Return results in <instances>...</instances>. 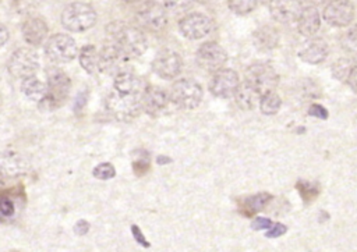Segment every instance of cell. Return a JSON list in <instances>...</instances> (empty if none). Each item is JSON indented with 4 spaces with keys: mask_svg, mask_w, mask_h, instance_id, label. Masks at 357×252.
<instances>
[{
    "mask_svg": "<svg viewBox=\"0 0 357 252\" xmlns=\"http://www.w3.org/2000/svg\"><path fill=\"white\" fill-rule=\"evenodd\" d=\"M130 57L113 44L105 45L99 51V70L101 73L116 75L125 70V64Z\"/></svg>",
    "mask_w": 357,
    "mask_h": 252,
    "instance_id": "cell-11",
    "label": "cell"
},
{
    "mask_svg": "<svg viewBox=\"0 0 357 252\" xmlns=\"http://www.w3.org/2000/svg\"><path fill=\"white\" fill-rule=\"evenodd\" d=\"M310 2H311L314 6H318V5H325V3H329L331 0H310Z\"/></svg>",
    "mask_w": 357,
    "mask_h": 252,
    "instance_id": "cell-42",
    "label": "cell"
},
{
    "mask_svg": "<svg viewBox=\"0 0 357 252\" xmlns=\"http://www.w3.org/2000/svg\"><path fill=\"white\" fill-rule=\"evenodd\" d=\"M281 105H282L281 96L274 91H270V92L264 93L261 96V100H260V109L267 116L277 114L281 109Z\"/></svg>",
    "mask_w": 357,
    "mask_h": 252,
    "instance_id": "cell-27",
    "label": "cell"
},
{
    "mask_svg": "<svg viewBox=\"0 0 357 252\" xmlns=\"http://www.w3.org/2000/svg\"><path fill=\"white\" fill-rule=\"evenodd\" d=\"M137 21L150 31H161L168 24L166 9L157 2H147L137 12Z\"/></svg>",
    "mask_w": 357,
    "mask_h": 252,
    "instance_id": "cell-13",
    "label": "cell"
},
{
    "mask_svg": "<svg viewBox=\"0 0 357 252\" xmlns=\"http://www.w3.org/2000/svg\"><path fill=\"white\" fill-rule=\"evenodd\" d=\"M340 44L342 48L351 53V55H357V27H353L350 30H347L342 38H340Z\"/></svg>",
    "mask_w": 357,
    "mask_h": 252,
    "instance_id": "cell-31",
    "label": "cell"
},
{
    "mask_svg": "<svg viewBox=\"0 0 357 252\" xmlns=\"http://www.w3.org/2000/svg\"><path fill=\"white\" fill-rule=\"evenodd\" d=\"M354 66H351V62L347 59H339L332 64V74L336 80L347 82L349 75L351 73Z\"/></svg>",
    "mask_w": 357,
    "mask_h": 252,
    "instance_id": "cell-30",
    "label": "cell"
},
{
    "mask_svg": "<svg viewBox=\"0 0 357 252\" xmlns=\"http://www.w3.org/2000/svg\"><path fill=\"white\" fill-rule=\"evenodd\" d=\"M106 107L117 120L130 121L143 110L141 96L125 95L113 89L106 99Z\"/></svg>",
    "mask_w": 357,
    "mask_h": 252,
    "instance_id": "cell-4",
    "label": "cell"
},
{
    "mask_svg": "<svg viewBox=\"0 0 357 252\" xmlns=\"http://www.w3.org/2000/svg\"><path fill=\"white\" fill-rule=\"evenodd\" d=\"M239 85H241L239 75H237L236 71H233L230 69H220L212 77L209 89H211L212 95H215L216 98L227 99V98L234 96Z\"/></svg>",
    "mask_w": 357,
    "mask_h": 252,
    "instance_id": "cell-12",
    "label": "cell"
},
{
    "mask_svg": "<svg viewBox=\"0 0 357 252\" xmlns=\"http://www.w3.org/2000/svg\"><path fill=\"white\" fill-rule=\"evenodd\" d=\"M107 37L110 44L116 45L119 49L123 51L130 59L139 57L147 51V38L146 35L125 23H113L107 28Z\"/></svg>",
    "mask_w": 357,
    "mask_h": 252,
    "instance_id": "cell-1",
    "label": "cell"
},
{
    "mask_svg": "<svg viewBox=\"0 0 357 252\" xmlns=\"http://www.w3.org/2000/svg\"><path fill=\"white\" fill-rule=\"evenodd\" d=\"M195 0H164V5L168 10L173 13H182L191 8Z\"/></svg>",
    "mask_w": 357,
    "mask_h": 252,
    "instance_id": "cell-33",
    "label": "cell"
},
{
    "mask_svg": "<svg viewBox=\"0 0 357 252\" xmlns=\"http://www.w3.org/2000/svg\"><path fill=\"white\" fill-rule=\"evenodd\" d=\"M254 45L257 49L267 52V51H272L278 46L279 44V34L275 28L272 27H261L254 33Z\"/></svg>",
    "mask_w": 357,
    "mask_h": 252,
    "instance_id": "cell-24",
    "label": "cell"
},
{
    "mask_svg": "<svg viewBox=\"0 0 357 252\" xmlns=\"http://www.w3.org/2000/svg\"><path fill=\"white\" fill-rule=\"evenodd\" d=\"M271 195L270 194H257V195H253V197H247L245 201H243V209H246L247 215H253L261 209L265 208V205L271 201Z\"/></svg>",
    "mask_w": 357,
    "mask_h": 252,
    "instance_id": "cell-28",
    "label": "cell"
},
{
    "mask_svg": "<svg viewBox=\"0 0 357 252\" xmlns=\"http://www.w3.org/2000/svg\"><path fill=\"white\" fill-rule=\"evenodd\" d=\"M123 2H126V3H136V2H139V0H123Z\"/></svg>",
    "mask_w": 357,
    "mask_h": 252,
    "instance_id": "cell-45",
    "label": "cell"
},
{
    "mask_svg": "<svg viewBox=\"0 0 357 252\" xmlns=\"http://www.w3.org/2000/svg\"><path fill=\"white\" fill-rule=\"evenodd\" d=\"M132 233H133L134 240H136L139 244H141L143 246H150V242H148L147 238L143 235V233H141V230H140L139 226H133V227H132Z\"/></svg>",
    "mask_w": 357,
    "mask_h": 252,
    "instance_id": "cell-38",
    "label": "cell"
},
{
    "mask_svg": "<svg viewBox=\"0 0 357 252\" xmlns=\"http://www.w3.org/2000/svg\"><path fill=\"white\" fill-rule=\"evenodd\" d=\"M299 33L304 37H313L321 27V17L315 6H307L303 9L297 20Z\"/></svg>",
    "mask_w": 357,
    "mask_h": 252,
    "instance_id": "cell-21",
    "label": "cell"
},
{
    "mask_svg": "<svg viewBox=\"0 0 357 252\" xmlns=\"http://www.w3.org/2000/svg\"><path fill=\"white\" fill-rule=\"evenodd\" d=\"M353 19L354 6L349 0H331L324 9V20L332 27H347L351 24Z\"/></svg>",
    "mask_w": 357,
    "mask_h": 252,
    "instance_id": "cell-9",
    "label": "cell"
},
{
    "mask_svg": "<svg viewBox=\"0 0 357 252\" xmlns=\"http://www.w3.org/2000/svg\"><path fill=\"white\" fill-rule=\"evenodd\" d=\"M80 64L81 67L88 73V74H96L99 70V51L92 46L87 45L80 51L78 55Z\"/></svg>",
    "mask_w": 357,
    "mask_h": 252,
    "instance_id": "cell-26",
    "label": "cell"
},
{
    "mask_svg": "<svg viewBox=\"0 0 357 252\" xmlns=\"http://www.w3.org/2000/svg\"><path fill=\"white\" fill-rule=\"evenodd\" d=\"M157 162H158L159 165H166V163H169V162H171V159H169V158H166V156H159V158L157 159Z\"/></svg>",
    "mask_w": 357,
    "mask_h": 252,
    "instance_id": "cell-43",
    "label": "cell"
},
{
    "mask_svg": "<svg viewBox=\"0 0 357 252\" xmlns=\"http://www.w3.org/2000/svg\"><path fill=\"white\" fill-rule=\"evenodd\" d=\"M0 34H2V46H5L8 39H9V33H8L5 26H2V28H0Z\"/></svg>",
    "mask_w": 357,
    "mask_h": 252,
    "instance_id": "cell-41",
    "label": "cell"
},
{
    "mask_svg": "<svg viewBox=\"0 0 357 252\" xmlns=\"http://www.w3.org/2000/svg\"><path fill=\"white\" fill-rule=\"evenodd\" d=\"M2 170L10 177H17L28 170V162L17 152H5L2 158Z\"/></svg>",
    "mask_w": 357,
    "mask_h": 252,
    "instance_id": "cell-23",
    "label": "cell"
},
{
    "mask_svg": "<svg viewBox=\"0 0 357 252\" xmlns=\"http://www.w3.org/2000/svg\"><path fill=\"white\" fill-rule=\"evenodd\" d=\"M347 84L350 85V88L357 92V66L353 67L350 75H349V80H347Z\"/></svg>",
    "mask_w": 357,
    "mask_h": 252,
    "instance_id": "cell-40",
    "label": "cell"
},
{
    "mask_svg": "<svg viewBox=\"0 0 357 252\" xmlns=\"http://www.w3.org/2000/svg\"><path fill=\"white\" fill-rule=\"evenodd\" d=\"M48 91L45 98L40 102L42 110H53L60 107L71 89V81L64 71L52 69L48 71Z\"/></svg>",
    "mask_w": 357,
    "mask_h": 252,
    "instance_id": "cell-2",
    "label": "cell"
},
{
    "mask_svg": "<svg viewBox=\"0 0 357 252\" xmlns=\"http://www.w3.org/2000/svg\"><path fill=\"white\" fill-rule=\"evenodd\" d=\"M328 45L322 39H314L300 51L299 57L308 64H320L328 57Z\"/></svg>",
    "mask_w": 357,
    "mask_h": 252,
    "instance_id": "cell-22",
    "label": "cell"
},
{
    "mask_svg": "<svg viewBox=\"0 0 357 252\" xmlns=\"http://www.w3.org/2000/svg\"><path fill=\"white\" fill-rule=\"evenodd\" d=\"M195 59L201 69L207 71H218L227 62V53L216 42H205L198 48Z\"/></svg>",
    "mask_w": 357,
    "mask_h": 252,
    "instance_id": "cell-10",
    "label": "cell"
},
{
    "mask_svg": "<svg viewBox=\"0 0 357 252\" xmlns=\"http://www.w3.org/2000/svg\"><path fill=\"white\" fill-rule=\"evenodd\" d=\"M74 230H76L77 234L84 235V234H87V233L89 231V223H88L87 220H84V219H82V220H78V223L76 224Z\"/></svg>",
    "mask_w": 357,
    "mask_h": 252,
    "instance_id": "cell-39",
    "label": "cell"
},
{
    "mask_svg": "<svg viewBox=\"0 0 357 252\" xmlns=\"http://www.w3.org/2000/svg\"><path fill=\"white\" fill-rule=\"evenodd\" d=\"M0 212L5 217H10L15 213V204L12 199L3 197L2 198V204H0Z\"/></svg>",
    "mask_w": 357,
    "mask_h": 252,
    "instance_id": "cell-35",
    "label": "cell"
},
{
    "mask_svg": "<svg viewBox=\"0 0 357 252\" xmlns=\"http://www.w3.org/2000/svg\"><path fill=\"white\" fill-rule=\"evenodd\" d=\"M182 66L183 62L179 53L169 49L161 51L153 62L154 71L164 80L175 78L182 71Z\"/></svg>",
    "mask_w": 357,
    "mask_h": 252,
    "instance_id": "cell-15",
    "label": "cell"
},
{
    "mask_svg": "<svg viewBox=\"0 0 357 252\" xmlns=\"http://www.w3.org/2000/svg\"><path fill=\"white\" fill-rule=\"evenodd\" d=\"M92 174H94L95 179H99V180H110V179H113L116 176V169L113 168L112 163L105 162V163L98 165L94 169Z\"/></svg>",
    "mask_w": 357,
    "mask_h": 252,
    "instance_id": "cell-32",
    "label": "cell"
},
{
    "mask_svg": "<svg viewBox=\"0 0 357 252\" xmlns=\"http://www.w3.org/2000/svg\"><path fill=\"white\" fill-rule=\"evenodd\" d=\"M261 96L263 93L260 92V89L246 80L243 84L239 85V88H237L234 93L236 103L243 110H253L261 100Z\"/></svg>",
    "mask_w": 357,
    "mask_h": 252,
    "instance_id": "cell-20",
    "label": "cell"
},
{
    "mask_svg": "<svg viewBox=\"0 0 357 252\" xmlns=\"http://www.w3.org/2000/svg\"><path fill=\"white\" fill-rule=\"evenodd\" d=\"M147 87L143 80L129 70H122L114 75V91L125 95H137L143 96V92Z\"/></svg>",
    "mask_w": 357,
    "mask_h": 252,
    "instance_id": "cell-18",
    "label": "cell"
},
{
    "mask_svg": "<svg viewBox=\"0 0 357 252\" xmlns=\"http://www.w3.org/2000/svg\"><path fill=\"white\" fill-rule=\"evenodd\" d=\"M308 114L313 116V117H318L321 120H325L328 117L326 109L324 106H321V105H313L310 107V110H308Z\"/></svg>",
    "mask_w": 357,
    "mask_h": 252,
    "instance_id": "cell-37",
    "label": "cell"
},
{
    "mask_svg": "<svg viewBox=\"0 0 357 252\" xmlns=\"http://www.w3.org/2000/svg\"><path fill=\"white\" fill-rule=\"evenodd\" d=\"M257 3L259 0H227L229 9L239 16H246L252 13L257 8Z\"/></svg>",
    "mask_w": 357,
    "mask_h": 252,
    "instance_id": "cell-29",
    "label": "cell"
},
{
    "mask_svg": "<svg viewBox=\"0 0 357 252\" xmlns=\"http://www.w3.org/2000/svg\"><path fill=\"white\" fill-rule=\"evenodd\" d=\"M96 23V13L87 3H71L62 13V24L67 31L84 33L92 28Z\"/></svg>",
    "mask_w": 357,
    "mask_h": 252,
    "instance_id": "cell-3",
    "label": "cell"
},
{
    "mask_svg": "<svg viewBox=\"0 0 357 252\" xmlns=\"http://www.w3.org/2000/svg\"><path fill=\"white\" fill-rule=\"evenodd\" d=\"M272 220H270V219H265V217H256L254 220H253V223H252V227L254 228V230H268V228H271L272 227Z\"/></svg>",
    "mask_w": 357,
    "mask_h": 252,
    "instance_id": "cell-36",
    "label": "cell"
},
{
    "mask_svg": "<svg viewBox=\"0 0 357 252\" xmlns=\"http://www.w3.org/2000/svg\"><path fill=\"white\" fill-rule=\"evenodd\" d=\"M169 102L168 93L158 87H147L141 96L143 110L150 116H157L166 109Z\"/></svg>",
    "mask_w": 357,
    "mask_h": 252,
    "instance_id": "cell-17",
    "label": "cell"
},
{
    "mask_svg": "<svg viewBox=\"0 0 357 252\" xmlns=\"http://www.w3.org/2000/svg\"><path fill=\"white\" fill-rule=\"evenodd\" d=\"M171 99L180 109H195L201 103L202 88L193 80H179L172 87Z\"/></svg>",
    "mask_w": 357,
    "mask_h": 252,
    "instance_id": "cell-5",
    "label": "cell"
},
{
    "mask_svg": "<svg viewBox=\"0 0 357 252\" xmlns=\"http://www.w3.org/2000/svg\"><path fill=\"white\" fill-rule=\"evenodd\" d=\"M8 69L15 78L24 80L37 73V70L40 69V57L33 49H17L9 59Z\"/></svg>",
    "mask_w": 357,
    "mask_h": 252,
    "instance_id": "cell-7",
    "label": "cell"
},
{
    "mask_svg": "<svg viewBox=\"0 0 357 252\" xmlns=\"http://www.w3.org/2000/svg\"><path fill=\"white\" fill-rule=\"evenodd\" d=\"M286 231H288V227H286L285 224H282V223H274L272 227L267 230V234H265V235H267L268 238H278V237L284 235Z\"/></svg>",
    "mask_w": 357,
    "mask_h": 252,
    "instance_id": "cell-34",
    "label": "cell"
},
{
    "mask_svg": "<svg viewBox=\"0 0 357 252\" xmlns=\"http://www.w3.org/2000/svg\"><path fill=\"white\" fill-rule=\"evenodd\" d=\"M303 9L302 0H271L270 2L271 16L282 24L297 21Z\"/></svg>",
    "mask_w": 357,
    "mask_h": 252,
    "instance_id": "cell-16",
    "label": "cell"
},
{
    "mask_svg": "<svg viewBox=\"0 0 357 252\" xmlns=\"http://www.w3.org/2000/svg\"><path fill=\"white\" fill-rule=\"evenodd\" d=\"M195 2H198V3H208V2H211V0H195Z\"/></svg>",
    "mask_w": 357,
    "mask_h": 252,
    "instance_id": "cell-44",
    "label": "cell"
},
{
    "mask_svg": "<svg viewBox=\"0 0 357 252\" xmlns=\"http://www.w3.org/2000/svg\"><path fill=\"white\" fill-rule=\"evenodd\" d=\"M48 26L41 19H28L23 24V38L31 46H40L48 37Z\"/></svg>",
    "mask_w": 357,
    "mask_h": 252,
    "instance_id": "cell-19",
    "label": "cell"
},
{
    "mask_svg": "<svg viewBox=\"0 0 357 252\" xmlns=\"http://www.w3.org/2000/svg\"><path fill=\"white\" fill-rule=\"evenodd\" d=\"M21 91H23V93H24L28 99L41 102V100L45 98V95H46L48 84L42 82L38 77L31 75V77H27V78L23 80V82H21Z\"/></svg>",
    "mask_w": 357,
    "mask_h": 252,
    "instance_id": "cell-25",
    "label": "cell"
},
{
    "mask_svg": "<svg viewBox=\"0 0 357 252\" xmlns=\"http://www.w3.org/2000/svg\"><path fill=\"white\" fill-rule=\"evenodd\" d=\"M246 81L257 87L260 92L264 95L275 89L279 81V75L272 66L267 63H254L246 71Z\"/></svg>",
    "mask_w": 357,
    "mask_h": 252,
    "instance_id": "cell-8",
    "label": "cell"
},
{
    "mask_svg": "<svg viewBox=\"0 0 357 252\" xmlns=\"http://www.w3.org/2000/svg\"><path fill=\"white\" fill-rule=\"evenodd\" d=\"M179 30L183 37L191 41L202 39L212 31V23L211 20L200 13H193L190 16H186L179 23Z\"/></svg>",
    "mask_w": 357,
    "mask_h": 252,
    "instance_id": "cell-14",
    "label": "cell"
},
{
    "mask_svg": "<svg viewBox=\"0 0 357 252\" xmlns=\"http://www.w3.org/2000/svg\"><path fill=\"white\" fill-rule=\"evenodd\" d=\"M45 53L53 63H70L78 55L76 41L67 34H56L45 45Z\"/></svg>",
    "mask_w": 357,
    "mask_h": 252,
    "instance_id": "cell-6",
    "label": "cell"
}]
</instances>
